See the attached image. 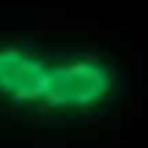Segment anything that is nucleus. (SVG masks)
I'll return each instance as SVG.
<instances>
[{"mask_svg":"<svg viewBox=\"0 0 148 148\" xmlns=\"http://www.w3.org/2000/svg\"><path fill=\"white\" fill-rule=\"evenodd\" d=\"M129 74L93 41L0 36V118L33 129L88 126L123 104Z\"/></svg>","mask_w":148,"mask_h":148,"instance_id":"obj_1","label":"nucleus"}]
</instances>
